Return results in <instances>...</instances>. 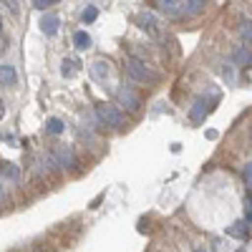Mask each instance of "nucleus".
Segmentation results:
<instances>
[{
	"mask_svg": "<svg viewBox=\"0 0 252 252\" xmlns=\"http://www.w3.org/2000/svg\"><path fill=\"white\" fill-rule=\"evenodd\" d=\"M126 73H129L134 81H141V83H157L159 81V76L146 66V63H141V61H136V58H129L126 61Z\"/></svg>",
	"mask_w": 252,
	"mask_h": 252,
	"instance_id": "obj_1",
	"label": "nucleus"
},
{
	"mask_svg": "<svg viewBox=\"0 0 252 252\" xmlns=\"http://www.w3.org/2000/svg\"><path fill=\"white\" fill-rule=\"evenodd\" d=\"M96 116H98L101 124L114 126V129H121V126L126 124V116L116 106H111V103H98V106H96Z\"/></svg>",
	"mask_w": 252,
	"mask_h": 252,
	"instance_id": "obj_2",
	"label": "nucleus"
},
{
	"mask_svg": "<svg viewBox=\"0 0 252 252\" xmlns=\"http://www.w3.org/2000/svg\"><path fill=\"white\" fill-rule=\"evenodd\" d=\"M53 161H56V166H61V169H73L76 154H73L71 146H58V149L53 152Z\"/></svg>",
	"mask_w": 252,
	"mask_h": 252,
	"instance_id": "obj_3",
	"label": "nucleus"
},
{
	"mask_svg": "<svg viewBox=\"0 0 252 252\" xmlns=\"http://www.w3.org/2000/svg\"><path fill=\"white\" fill-rule=\"evenodd\" d=\"M116 96H119V103L121 106H126L129 111H139V106H141V101H139V96L131 91V89H126V86H121L119 91H116Z\"/></svg>",
	"mask_w": 252,
	"mask_h": 252,
	"instance_id": "obj_4",
	"label": "nucleus"
},
{
	"mask_svg": "<svg viewBox=\"0 0 252 252\" xmlns=\"http://www.w3.org/2000/svg\"><path fill=\"white\" fill-rule=\"evenodd\" d=\"M136 23H139L141 31H146L149 35H159V20L152 13H139L136 15Z\"/></svg>",
	"mask_w": 252,
	"mask_h": 252,
	"instance_id": "obj_5",
	"label": "nucleus"
},
{
	"mask_svg": "<svg viewBox=\"0 0 252 252\" xmlns=\"http://www.w3.org/2000/svg\"><path fill=\"white\" fill-rule=\"evenodd\" d=\"M207 111H209L207 98H204V96L197 98V101L192 103V109H189V119H192V124H202V121L207 119Z\"/></svg>",
	"mask_w": 252,
	"mask_h": 252,
	"instance_id": "obj_6",
	"label": "nucleus"
},
{
	"mask_svg": "<svg viewBox=\"0 0 252 252\" xmlns=\"http://www.w3.org/2000/svg\"><path fill=\"white\" fill-rule=\"evenodd\" d=\"M89 71H91V78L98 81V83H106V78L111 76V66L106 61H94Z\"/></svg>",
	"mask_w": 252,
	"mask_h": 252,
	"instance_id": "obj_7",
	"label": "nucleus"
},
{
	"mask_svg": "<svg viewBox=\"0 0 252 252\" xmlns=\"http://www.w3.org/2000/svg\"><path fill=\"white\" fill-rule=\"evenodd\" d=\"M61 28V18L58 15H43V20H40V31H43L46 35H56Z\"/></svg>",
	"mask_w": 252,
	"mask_h": 252,
	"instance_id": "obj_8",
	"label": "nucleus"
},
{
	"mask_svg": "<svg viewBox=\"0 0 252 252\" xmlns=\"http://www.w3.org/2000/svg\"><path fill=\"white\" fill-rule=\"evenodd\" d=\"M159 10L161 13H166L169 18H177V15H182V3L179 0H159Z\"/></svg>",
	"mask_w": 252,
	"mask_h": 252,
	"instance_id": "obj_9",
	"label": "nucleus"
},
{
	"mask_svg": "<svg viewBox=\"0 0 252 252\" xmlns=\"http://www.w3.org/2000/svg\"><path fill=\"white\" fill-rule=\"evenodd\" d=\"M78 66H81V61L78 58H63L61 63V73L66 76V78H73L78 73Z\"/></svg>",
	"mask_w": 252,
	"mask_h": 252,
	"instance_id": "obj_10",
	"label": "nucleus"
},
{
	"mask_svg": "<svg viewBox=\"0 0 252 252\" xmlns=\"http://www.w3.org/2000/svg\"><path fill=\"white\" fill-rule=\"evenodd\" d=\"M15 81H18V73H15V68L13 66H0V83L3 86H15Z\"/></svg>",
	"mask_w": 252,
	"mask_h": 252,
	"instance_id": "obj_11",
	"label": "nucleus"
},
{
	"mask_svg": "<svg viewBox=\"0 0 252 252\" xmlns=\"http://www.w3.org/2000/svg\"><path fill=\"white\" fill-rule=\"evenodd\" d=\"M73 46H76L78 51H89V48H91V35H89L86 31H76V33H73Z\"/></svg>",
	"mask_w": 252,
	"mask_h": 252,
	"instance_id": "obj_12",
	"label": "nucleus"
},
{
	"mask_svg": "<svg viewBox=\"0 0 252 252\" xmlns=\"http://www.w3.org/2000/svg\"><path fill=\"white\" fill-rule=\"evenodd\" d=\"M204 0H189V3H182V15H197L204 10Z\"/></svg>",
	"mask_w": 252,
	"mask_h": 252,
	"instance_id": "obj_13",
	"label": "nucleus"
},
{
	"mask_svg": "<svg viewBox=\"0 0 252 252\" xmlns=\"http://www.w3.org/2000/svg\"><path fill=\"white\" fill-rule=\"evenodd\" d=\"M63 129H66V124H63L61 119H56V116L46 121V131H48V134H56V136H58V134H63Z\"/></svg>",
	"mask_w": 252,
	"mask_h": 252,
	"instance_id": "obj_14",
	"label": "nucleus"
},
{
	"mask_svg": "<svg viewBox=\"0 0 252 252\" xmlns=\"http://www.w3.org/2000/svg\"><path fill=\"white\" fill-rule=\"evenodd\" d=\"M227 235H232V237H240V240H245V237H247V224H245V222H235L232 227H227Z\"/></svg>",
	"mask_w": 252,
	"mask_h": 252,
	"instance_id": "obj_15",
	"label": "nucleus"
},
{
	"mask_svg": "<svg viewBox=\"0 0 252 252\" xmlns=\"http://www.w3.org/2000/svg\"><path fill=\"white\" fill-rule=\"evenodd\" d=\"M96 18H98L96 5H86V8H83V13H81V20H83V23H94Z\"/></svg>",
	"mask_w": 252,
	"mask_h": 252,
	"instance_id": "obj_16",
	"label": "nucleus"
},
{
	"mask_svg": "<svg viewBox=\"0 0 252 252\" xmlns=\"http://www.w3.org/2000/svg\"><path fill=\"white\" fill-rule=\"evenodd\" d=\"M235 58H237L240 66H250V48L247 46H240L237 53H235Z\"/></svg>",
	"mask_w": 252,
	"mask_h": 252,
	"instance_id": "obj_17",
	"label": "nucleus"
},
{
	"mask_svg": "<svg viewBox=\"0 0 252 252\" xmlns=\"http://www.w3.org/2000/svg\"><path fill=\"white\" fill-rule=\"evenodd\" d=\"M0 169H3V174L10 177V179H18V174H20V172H18V166L10 164V161H8V164H0Z\"/></svg>",
	"mask_w": 252,
	"mask_h": 252,
	"instance_id": "obj_18",
	"label": "nucleus"
},
{
	"mask_svg": "<svg viewBox=\"0 0 252 252\" xmlns=\"http://www.w3.org/2000/svg\"><path fill=\"white\" fill-rule=\"evenodd\" d=\"M240 35H242V40H245V43H250V38H252V26H250V20H247V23H242V28H240Z\"/></svg>",
	"mask_w": 252,
	"mask_h": 252,
	"instance_id": "obj_19",
	"label": "nucleus"
},
{
	"mask_svg": "<svg viewBox=\"0 0 252 252\" xmlns=\"http://www.w3.org/2000/svg\"><path fill=\"white\" fill-rule=\"evenodd\" d=\"M51 5H56V0H33V8H38V10H46Z\"/></svg>",
	"mask_w": 252,
	"mask_h": 252,
	"instance_id": "obj_20",
	"label": "nucleus"
},
{
	"mask_svg": "<svg viewBox=\"0 0 252 252\" xmlns=\"http://www.w3.org/2000/svg\"><path fill=\"white\" fill-rule=\"evenodd\" d=\"M242 179H245V184H247V192H250V182H252V164H247L245 169H242Z\"/></svg>",
	"mask_w": 252,
	"mask_h": 252,
	"instance_id": "obj_21",
	"label": "nucleus"
},
{
	"mask_svg": "<svg viewBox=\"0 0 252 252\" xmlns=\"http://www.w3.org/2000/svg\"><path fill=\"white\" fill-rule=\"evenodd\" d=\"M3 199H5V187L0 184V202H3Z\"/></svg>",
	"mask_w": 252,
	"mask_h": 252,
	"instance_id": "obj_22",
	"label": "nucleus"
},
{
	"mask_svg": "<svg viewBox=\"0 0 252 252\" xmlns=\"http://www.w3.org/2000/svg\"><path fill=\"white\" fill-rule=\"evenodd\" d=\"M194 252H207V250H194Z\"/></svg>",
	"mask_w": 252,
	"mask_h": 252,
	"instance_id": "obj_23",
	"label": "nucleus"
}]
</instances>
